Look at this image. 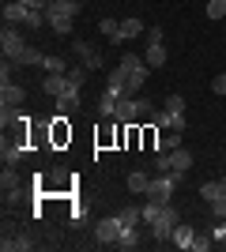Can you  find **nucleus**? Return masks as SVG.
Instances as JSON below:
<instances>
[{
  "label": "nucleus",
  "mask_w": 226,
  "mask_h": 252,
  "mask_svg": "<svg viewBox=\"0 0 226 252\" xmlns=\"http://www.w3.org/2000/svg\"><path fill=\"white\" fill-rule=\"evenodd\" d=\"M106 91H109L113 98H125V94H129V83H125V72H121V68H113V72H109Z\"/></svg>",
  "instance_id": "nucleus-20"
},
{
  "label": "nucleus",
  "mask_w": 226,
  "mask_h": 252,
  "mask_svg": "<svg viewBox=\"0 0 226 252\" xmlns=\"http://www.w3.org/2000/svg\"><path fill=\"white\" fill-rule=\"evenodd\" d=\"M72 53L79 57V64H83L87 72H98V68H102V53H95V45H91V42H75Z\"/></svg>",
  "instance_id": "nucleus-8"
},
{
  "label": "nucleus",
  "mask_w": 226,
  "mask_h": 252,
  "mask_svg": "<svg viewBox=\"0 0 226 252\" xmlns=\"http://www.w3.org/2000/svg\"><path fill=\"white\" fill-rule=\"evenodd\" d=\"M143 222H147V226H151V222H155V219H159V211H162V203H155V200H147V203H143Z\"/></svg>",
  "instance_id": "nucleus-32"
},
{
  "label": "nucleus",
  "mask_w": 226,
  "mask_h": 252,
  "mask_svg": "<svg viewBox=\"0 0 226 252\" xmlns=\"http://www.w3.org/2000/svg\"><path fill=\"white\" fill-rule=\"evenodd\" d=\"M95 237H98V245H117V237H121V219H117V215H106V219H98Z\"/></svg>",
  "instance_id": "nucleus-6"
},
{
  "label": "nucleus",
  "mask_w": 226,
  "mask_h": 252,
  "mask_svg": "<svg viewBox=\"0 0 226 252\" xmlns=\"http://www.w3.org/2000/svg\"><path fill=\"white\" fill-rule=\"evenodd\" d=\"M211 91H215V94H226V72H219L215 79H211Z\"/></svg>",
  "instance_id": "nucleus-39"
},
{
  "label": "nucleus",
  "mask_w": 226,
  "mask_h": 252,
  "mask_svg": "<svg viewBox=\"0 0 226 252\" xmlns=\"http://www.w3.org/2000/svg\"><path fill=\"white\" fill-rule=\"evenodd\" d=\"M211 245H215V237H211V233H196V237H193V252H207Z\"/></svg>",
  "instance_id": "nucleus-31"
},
{
  "label": "nucleus",
  "mask_w": 226,
  "mask_h": 252,
  "mask_svg": "<svg viewBox=\"0 0 226 252\" xmlns=\"http://www.w3.org/2000/svg\"><path fill=\"white\" fill-rule=\"evenodd\" d=\"M121 72H125V83H129V94L132 91H140L143 83H147V75H151V64L143 61V57H121V64H117Z\"/></svg>",
  "instance_id": "nucleus-2"
},
{
  "label": "nucleus",
  "mask_w": 226,
  "mask_h": 252,
  "mask_svg": "<svg viewBox=\"0 0 226 252\" xmlns=\"http://www.w3.org/2000/svg\"><path fill=\"white\" fill-rule=\"evenodd\" d=\"M162 109H173V113H185V98H181V94H170Z\"/></svg>",
  "instance_id": "nucleus-37"
},
{
  "label": "nucleus",
  "mask_w": 226,
  "mask_h": 252,
  "mask_svg": "<svg viewBox=\"0 0 226 252\" xmlns=\"http://www.w3.org/2000/svg\"><path fill=\"white\" fill-rule=\"evenodd\" d=\"M211 215H215V219H226V196H223V200H215V203H211Z\"/></svg>",
  "instance_id": "nucleus-41"
},
{
  "label": "nucleus",
  "mask_w": 226,
  "mask_h": 252,
  "mask_svg": "<svg viewBox=\"0 0 226 252\" xmlns=\"http://www.w3.org/2000/svg\"><path fill=\"white\" fill-rule=\"evenodd\" d=\"M49 31H53V34H61V38H65V34L72 31V19H49Z\"/></svg>",
  "instance_id": "nucleus-36"
},
{
  "label": "nucleus",
  "mask_w": 226,
  "mask_h": 252,
  "mask_svg": "<svg viewBox=\"0 0 226 252\" xmlns=\"http://www.w3.org/2000/svg\"><path fill=\"white\" fill-rule=\"evenodd\" d=\"M193 237H196L193 226L177 222V226H173V233H170V245H173V249H193Z\"/></svg>",
  "instance_id": "nucleus-11"
},
{
  "label": "nucleus",
  "mask_w": 226,
  "mask_h": 252,
  "mask_svg": "<svg viewBox=\"0 0 226 252\" xmlns=\"http://www.w3.org/2000/svg\"><path fill=\"white\" fill-rule=\"evenodd\" d=\"M155 113V105H151V98H117V105H113V121L117 125H132L136 117H147Z\"/></svg>",
  "instance_id": "nucleus-1"
},
{
  "label": "nucleus",
  "mask_w": 226,
  "mask_h": 252,
  "mask_svg": "<svg viewBox=\"0 0 226 252\" xmlns=\"http://www.w3.org/2000/svg\"><path fill=\"white\" fill-rule=\"evenodd\" d=\"M75 109H79V87H72L68 83V91L61 98H57V113L61 117H68V113H75Z\"/></svg>",
  "instance_id": "nucleus-10"
},
{
  "label": "nucleus",
  "mask_w": 226,
  "mask_h": 252,
  "mask_svg": "<svg viewBox=\"0 0 226 252\" xmlns=\"http://www.w3.org/2000/svg\"><path fill=\"white\" fill-rule=\"evenodd\" d=\"M53 139H57V143H65V139H68V128H65V117H61V113H57V128H53Z\"/></svg>",
  "instance_id": "nucleus-38"
},
{
  "label": "nucleus",
  "mask_w": 226,
  "mask_h": 252,
  "mask_svg": "<svg viewBox=\"0 0 226 252\" xmlns=\"http://www.w3.org/2000/svg\"><path fill=\"white\" fill-rule=\"evenodd\" d=\"M0 49H4V61H15V57L27 49V38H23V31H15L11 23H4V31H0Z\"/></svg>",
  "instance_id": "nucleus-5"
},
{
  "label": "nucleus",
  "mask_w": 226,
  "mask_h": 252,
  "mask_svg": "<svg viewBox=\"0 0 226 252\" xmlns=\"http://www.w3.org/2000/svg\"><path fill=\"white\" fill-rule=\"evenodd\" d=\"M117 219H121V226H140V222H143V211L140 207H125V211H117Z\"/></svg>",
  "instance_id": "nucleus-26"
},
{
  "label": "nucleus",
  "mask_w": 226,
  "mask_h": 252,
  "mask_svg": "<svg viewBox=\"0 0 226 252\" xmlns=\"http://www.w3.org/2000/svg\"><path fill=\"white\" fill-rule=\"evenodd\" d=\"M34 241L27 237V233H11V237H4V252H31Z\"/></svg>",
  "instance_id": "nucleus-24"
},
{
  "label": "nucleus",
  "mask_w": 226,
  "mask_h": 252,
  "mask_svg": "<svg viewBox=\"0 0 226 252\" xmlns=\"http://www.w3.org/2000/svg\"><path fill=\"white\" fill-rule=\"evenodd\" d=\"M87 75H91V72H87L83 64H72V68H68V83H72V87H83Z\"/></svg>",
  "instance_id": "nucleus-29"
},
{
  "label": "nucleus",
  "mask_w": 226,
  "mask_h": 252,
  "mask_svg": "<svg viewBox=\"0 0 226 252\" xmlns=\"http://www.w3.org/2000/svg\"><path fill=\"white\" fill-rule=\"evenodd\" d=\"M42 68H45V72H57V75H68V61H65V57H53V53H45Z\"/></svg>",
  "instance_id": "nucleus-25"
},
{
  "label": "nucleus",
  "mask_w": 226,
  "mask_h": 252,
  "mask_svg": "<svg viewBox=\"0 0 226 252\" xmlns=\"http://www.w3.org/2000/svg\"><path fill=\"white\" fill-rule=\"evenodd\" d=\"M189 166H193V155L185 147H173L170 151V173H189Z\"/></svg>",
  "instance_id": "nucleus-17"
},
{
  "label": "nucleus",
  "mask_w": 226,
  "mask_h": 252,
  "mask_svg": "<svg viewBox=\"0 0 226 252\" xmlns=\"http://www.w3.org/2000/svg\"><path fill=\"white\" fill-rule=\"evenodd\" d=\"M155 125L159 128H173V132H185V125H189V117L185 113H173V109H155Z\"/></svg>",
  "instance_id": "nucleus-9"
},
{
  "label": "nucleus",
  "mask_w": 226,
  "mask_h": 252,
  "mask_svg": "<svg viewBox=\"0 0 226 252\" xmlns=\"http://www.w3.org/2000/svg\"><path fill=\"white\" fill-rule=\"evenodd\" d=\"M200 196H204L207 203L223 200V196H226V177H219V181H204V185H200Z\"/></svg>",
  "instance_id": "nucleus-16"
},
{
  "label": "nucleus",
  "mask_w": 226,
  "mask_h": 252,
  "mask_svg": "<svg viewBox=\"0 0 226 252\" xmlns=\"http://www.w3.org/2000/svg\"><path fill=\"white\" fill-rule=\"evenodd\" d=\"M143 31H147V27H143V19L129 15V19H121V34H117V42H132V38H140Z\"/></svg>",
  "instance_id": "nucleus-12"
},
{
  "label": "nucleus",
  "mask_w": 226,
  "mask_h": 252,
  "mask_svg": "<svg viewBox=\"0 0 226 252\" xmlns=\"http://www.w3.org/2000/svg\"><path fill=\"white\" fill-rule=\"evenodd\" d=\"M27 11H31V8H23L19 0H8V4H4V23H11V27H23Z\"/></svg>",
  "instance_id": "nucleus-19"
},
{
  "label": "nucleus",
  "mask_w": 226,
  "mask_h": 252,
  "mask_svg": "<svg viewBox=\"0 0 226 252\" xmlns=\"http://www.w3.org/2000/svg\"><path fill=\"white\" fill-rule=\"evenodd\" d=\"M177 181H181V173H159V177H151L147 200H155V203H170V200H173V192H177Z\"/></svg>",
  "instance_id": "nucleus-4"
},
{
  "label": "nucleus",
  "mask_w": 226,
  "mask_h": 252,
  "mask_svg": "<svg viewBox=\"0 0 226 252\" xmlns=\"http://www.w3.org/2000/svg\"><path fill=\"white\" fill-rule=\"evenodd\" d=\"M211 237L219 241V249H226V219H215V230H211Z\"/></svg>",
  "instance_id": "nucleus-35"
},
{
  "label": "nucleus",
  "mask_w": 226,
  "mask_h": 252,
  "mask_svg": "<svg viewBox=\"0 0 226 252\" xmlns=\"http://www.w3.org/2000/svg\"><path fill=\"white\" fill-rule=\"evenodd\" d=\"M79 0H49V8H45V23L49 19H75L79 15Z\"/></svg>",
  "instance_id": "nucleus-7"
},
{
  "label": "nucleus",
  "mask_w": 226,
  "mask_h": 252,
  "mask_svg": "<svg viewBox=\"0 0 226 252\" xmlns=\"http://www.w3.org/2000/svg\"><path fill=\"white\" fill-rule=\"evenodd\" d=\"M42 61H45V53H38L34 45H27V49L15 57V64H42Z\"/></svg>",
  "instance_id": "nucleus-27"
},
{
  "label": "nucleus",
  "mask_w": 226,
  "mask_h": 252,
  "mask_svg": "<svg viewBox=\"0 0 226 252\" xmlns=\"http://www.w3.org/2000/svg\"><path fill=\"white\" fill-rule=\"evenodd\" d=\"M117 249H140V226H121V237H117Z\"/></svg>",
  "instance_id": "nucleus-22"
},
{
  "label": "nucleus",
  "mask_w": 226,
  "mask_h": 252,
  "mask_svg": "<svg viewBox=\"0 0 226 252\" xmlns=\"http://www.w3.org/2000/svg\"><path fill=\"white\" fill-rule=\"evenodd\" d=\"M0 189H4V196L8 200H19V173L11 166H4V177H0Z\"/></svg>",
  "instance_id": "nucleus-18"
},
{
  "label": "nucleus",
  "mask_w": 226,
  "mask_h": 252,
  "mask_svg": "<svg viewBox=\"0 0 226 252\" xmlns=\"http://www.w3.org/2000/svg\"><path fill=\"white\" fill-rule=\"evenodd\" d=\"M23 8H31V11H45L49 8V0H19Z\"/></svg>",
  "instance_id": "nucleus-40"
},
{
  "label": "nucleus",
  "mask_w": 226,
  "mask_h": 252,
  "mask_svg": "<svg viewBox=\"0 0 226 252\" xmlns=\"http://www.w3.org/2000/svg\"><path fill=\"white\" fill-rule=\"evenodd\" d=\"M42 91H45V94H53V98H61V94L68 91V75L45 72V79H42Z\"/></svg>",
  "instance_id": "nucleus-14"
},
{
  "label": "nucleus",
  "mask_w": 226,
  "mask_h": 252,
  "mask_svg": "<svg viewBox=\"0 0 226 252\" xmlns=\"http://www.w3.org/2000/svg\"><path fill=\"white\" fill-rule=\"evenodd\" d=\"M113 105H117V98L109 94V91H102V98H98V113H102V117H113Z\"/></svg>",
  "instance_id": "nucleus-30"
},
{
  "label": "nucleus",
  "mask_w": 226,
  "mask_h": 252,
  "mask_svg": "<svg viewBox=\"0 0 226 252\" xmlns=\"http://www.w3.org/2000/svg\"><path fill=\"white\" fill-rule=\"evenodd\" d=\"M143 61L151 68H162L166 64V42H147V53H143Z\"/></svg>",
  "instance_id": "nucleus-21"
},
{
  "label": "nucleus",
  "mask_w": 226,
  "mask_h": 252,
  "mask_svg": "<svg viewBox=\"0 0 226 252\" xmlns=\"http://www.w3.org/2000/svg\"><path fill=\"white\" fill-rule=\"evenodd\" d=\"M27 91L19 83H0V105H23Z\"/></svg>",
  "instance_id": "nucleus-15"
},
{
  "label": "nucleus",
  "mask_w": 226,
  "mask_h": 252,
  "mask_svg": "<svg viewBox=\"0 0 226 252\" xmlns=\"http://www.w3.org/2000/svg\"><path fill=\"white\" fill-rule=\"evenodd\" d=\"M98 31L106 34L109 42H117V34H121V19H102V23H98Z\"/></svg>",
  "instance_id": "nucleus-28"
},
{
  "label": "nucleus",
  "mask_w": 226,
  "mask_h": 252,
  "mask_svg": "<svg viewBox=\"0 0 226 252\" xmlns=\"http://www.w3.org/2000/svg\"><path fill=\"white\" fill-rule=\"evenodd\" d=\"M23 155H27L23 139H4V147H0V158H4V166H15Z\"/></svg>",
  "instance_id": "nucleus-13"
},
{
  "label": "nucleus",
  "mask_w": 226,
  "mask_h": 252,
  "mask_svg": "<svg viewBox=\"0 0 226 252\" xmlns=\"http://www.w3.org/2000/svg\"><path fill=\"white\" fill-rule=\"evenodd\" d=\"M173 147H181V132H173V128H170V136L159 139V151H173Z\"/></svg>",
  "instance_id": "nucleus-34"
},
{
  "label": "nucleus",
  "mask_w": 226,
  "mask_h": 252,
  "mask_svg": "<svg viewBox=\"0 0 226 252\" xmlns=\"http://www.w3.org/2000/svg\"><path fill=\"white\" fill-rule=\"evenodd\" d=\"M147 189H151V177L143 173V169H132V173H129V192H136V196H147Z\"/></svg>",
  "instance_id": "nucleus-23"
},
{
  "label": "nucleus",
  "mask_w": 226,
  "mask_h": 252,
  "mask_svg": "<svg viewBox=\"0 0 226 252\" xmlns=\"http://www.w3.org/2000/svg\"><path fill=\"white\" fill-rule=\"evenodd\" d=\"M226 15V0H207V19H223Z\"/></svg>",
  "instance_id": "nucleus-33"
},
{
  "label": "nucleus",
  "mask_w": 226,
  "mask_h": 252,
  "mask_svg": "<svg viewBox=\"0 0 226 252\" xmlns=\"http://www.w3.org/2000/svg\"><path fill=\"white\" fill-rule=\"evenodd\" d=\"M181 222V211H173V203H162V211H159V219L151 222L147 230H151V237L155 241H170V233H173V226Z\"/></svg>",
  "instance_id": "nucleus-3"
}]
</instances>
